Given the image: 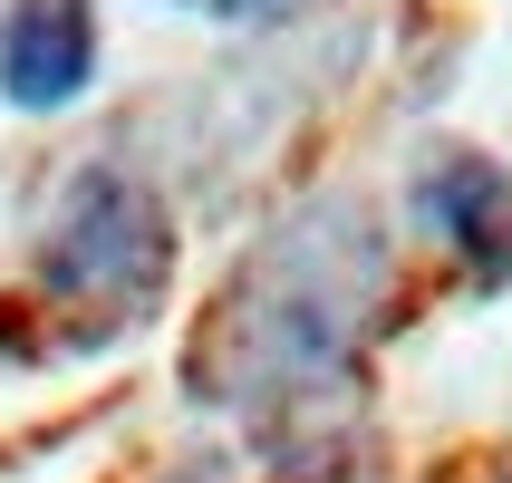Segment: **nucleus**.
<instances>
[{
  "label": "nucleus",
  "instance_id": "nucleus-1",
  "mask_svg": "<svg viewBox=\"0 0 512 483\" xmlns=\"http://www.w3.org/2000/svg\"><path fill=\"white\" fill-rule=\"evenodd\" d=\"M368 290H377V261L368 271H329V242H281V252L242 271L223 310V348H232V377L213 397H242V406H271V397H300V387H329L348 368V339H358V319H368ZM213 348V358H223Z\"/></svg>",
  "mask_w": 512,
  "mask_h": 483
},
{
  "label": "nucleus",
  "instance_id": "nucleus-2",
  "mask_svg": "<svg viewBox=\"0 0 512 483\" xmlns=\"http://www.w3.org/2000/svg\"><path fill=\"white\" fill-rule=\"evenodd\" d=\"M39 281H49V300H78V310L107 300V329L145 319L155 300H165V281H174V223H165V203L145 194L136 174L87 165L78 184H68V203H58V223H49Z\"/></svg>",
  "mask_w": 512,
  "mask_h": 483
},
{
  "label": "nucleus",
  "instance_id": "nucleus-3",
  "mask_svg": "<svg viewBox=\"0 0 512 483\" xmlns=\"http://www.w3.org/2000/svg\"><path fill=\"white\" fill-rule=\"evenodd\" d=\"M416 223H426L435 242H455L464 271L484 290L512 281V174L493 165V155H474V145L426 155V174H416Z\"/></svg>",
  "mask_w": 512,
  "mask_h": 483
},
{
  "label": "nucleus",
  "instance_id": "nucleus-4",
  "mask_svg": "<svg viewBox=\"0 0 512 483\" xmlns=\"http://www.w3.org/2000/svg\"><path fill=\"white\" fill-rule=\"evenodd\" d=\"M97 78V10L87 0H10L0 10V97L29 116L87 97Z\"/></svg>",
  "mask_w": 512,
  "mask_h": 483
},
{
  "label": "nucleus",
  "instance_id": "nucleus-5",
  "mask_svg": "<svg viewBox=\"0 0 512 483\" xmlns=\"http://www.w3.org/2000/svg\"><path fill=\"white\" fill-rule=\"evenodd\" d=\"M184 10H213V20H281L300 0H184Z\"/></svg>",
  "mask_w": 512,
  "mask_h": 483
}]
</instances>
